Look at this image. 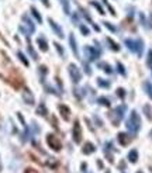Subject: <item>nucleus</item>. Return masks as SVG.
<instances>
[{
	"instance_id": "obj_1",
	"label": "nucleus",
	"mask_w": 152,
	"mask_h": 173,
	"mask_svg": "<svg viewBox=\"0 0 152 173\" xmlns=\"http://www.w3.org/2000/svg\"><path fill=\"white\" fill-rule=\"evenodd\" d=\"M47 144H48V146H49L51 149H54V151H56V152H59L61 148H62L61 141L58 139V137H55L54 134H48V135H47Z\"/></svg>"
},
{
	"instance_id": "obj_2",
	"label": "nucleus",
	"mask_w": 152,
	"mask_h": 173,
	"mask_svg": "<svg viewBox=\"0 0 152 173\" xmlns=\"http://www.w3.org/2000/svg\"><path fill=\"white\" fill-rule=\"evenodd\" d=\"M127 125H128V128H130L131 131H138V128H140V118H138V116H137V113L135 111H132L131 113V117L130 120H128V122H127Z\"/></svg>"
},
{
	"instance_id": "obj_3",
	"label": "nucleus",
	"mask_w": 152,
	"mask_h": 173,
	"mask_svg": "<svg viewBox=\"0 0 152 173\" xmlns=\"http://www.w3.org/2000/svg\"><path fill=\"white\" fill-rule=\"evenodd\" d=\"M69 75H71L72 80H73L75 83H79V82H80V77H82L80 70H79V69H77V66H75L73 64H72V65H69Z\"/></svg>"
},
{
	"instance_id": "obj_4",
	"label": "nucleus",
	"mask_w": 152,
	"mask_h": 173,
	"mask_svg": "<svg viewBox=\"0 0 152 173\" xmlns=\"http://www.w3.org/2000/svg\"><path fill=\"white\" fill-rule=\"evenodd\" d=\"M73 141L76 144H80L82 142V127L79 124V121L76 120L75 125H73Z\"/></svg>"
},
{
	"instance_id": "obj_5",
	"label": "nucleus",
	"mask_w": 152,
	"mask_h": 173,
	"mask_svg": "<svg viewBox=\"0 0 152 173\" xmlns=\"http://www.w3.org/2000/svg\"><path fill=\"white\" fill-rule=\"evenodd\" d=\"M85 52L89 54V59H90V61H94V59L99 58V52L93 46H86V48H85Z\"/></svg>"
},
{
	"instance_id": "obj_6",
	"label": "nucleus",
	"mask_w": 152,
	"mask_h": 173,
	"mask_svg": "<svg viewBox=\"0 0 152 173\" xmlns=\"http://www.w3.org/2000/svg\"><path fill=\"white\" fill-rule=\"evenodd\" d=\"M131 141V137L128 135V134H125V132H121V134H118V142L121 144V145H128Z\"/></svg>"
},
{
	"instance_id": "obj_7",
	"label": "nucleus",
	"mask_w": 152,
	"mask_h": 173,
	"mask_svg": "<svg viewBox=\"0 0 152 173\" xmlns=\"http://www.w3.org/2000/svg\"><path fill=\"white\" fill-rule=\"evenodd\" d=\"M59 111H61V114H62V118L65 120V121H69V118H71V110L66 107V106H64V104H61L59 106Z\"/></svg>"
},
{
	"instance_id": "obj_8",
	"label": "nucleus",
	"mask_w": 152,
	"mask_h": 173,
	"mask_svg": "<svg viewBox=\"0 0 152 173\" xmlns=\"http://www.w3.org/2000/svg\"><path fill=\"white\" fill-rule=\"evenodd\" d=\"M49 24H51V28H54V31L58 34V37H59V38H62V37H64V33H62L61 27H58V25H56V23L52 21L51 18H49Z\"/></svg>"
},
{
	"instance_id": "obj_9",
	"label": "nucleus",
	"mask_w": 152,
	"mask_h": 173,
	"mask_svg": "<svg viewBox=\"0 0 152 173\" xmlns=\"http://www.w3.org/2000/svg\"><path fill=\"white\" fill-rule=\"evenodd\" d=\"M37 44L40 45V49H41V51H44V52L48 51V44H47V41H45L44 37H40V38L37 40Z\"/></svg>"
},
{
	"instance_id": "obj_10",
	"label": "nucleus",
	"mask_w": 152,
	"mask_h": 173,
	"mask_svg": "<svg viewBox=\"0 0 152 173\" xmlns=\"http://www.w3.org/2000/svg\"><path fill=\"white\" fill-rule=\"evenodd\" d=\"M94 151H96L94 145H93L92 142H86V145H85V148H83V153H86V155H90V153H93Z\"/></svg>"
},
{
	"instance_id": "obj_11",
	"label": "nucleus",
	"mask_w": 152,
	"mask_h": 173,
	"mask_svg": "<svg viewBox=\"0 0 152 173\" xmlns=\"http://www.w3.org/2000/svg\"><path fill=\"white\" fill-rule=\"evenodd\" d=\"M69 42H71V45H72V51L75 52L76 56H79V54H77V46H76V41H75V38H73V35L69 37Z\"/></svg>"
},
{
	"instance_id": "obj_12",
	"label": "nucleus",
	"mask_w": 152,
	"mask_h": 173,
	"mask_svg": "<svg viewBox=\"0 0 152 173\" xmlns=\"http://www.w3.org/2000/svg\"><path fill=\"white\" fill-rule=\"evenodd\" d=\"M128 158H130V161L132 163L137 162V158H138V153H137V151H131L130 155H128Z\"/></svg>"
},
{
	"instance_id": "obj_13",
	"label": "nucleus",
	"mask_w": 152,
	"mask_h": 173,
	"mask_svg": "<svg viewBox=\"0 0 152 173\" xmlns=\"http://www.w3.org/2000/svg\"><path fill=\"white\" fill-rule=\"evenodd\" d=\"M97 85L100 87H106L107 89V87H110V82H106L104 79H97Z\"/></svg>"
},
{
	"instance_id": "obj_14",
	"label": "nucleus",
	"mask_w": 152,
	"mask_h": 173,
	"mask_svg": "<svg viewBox=\"0 0 152 173\" xmlns=\"http://www.w3.org/2000/svg\"><path fill=\"white\" fill-rule=\"evenodd\" d=\"M107 42L111 45V49H114V51H118V49H120V46H118V45H117L116 42H114L111 38H107Z\"/></svg>"
},
{
	"instance_id": "obj_15",
	"label": "nucleus",
	"mask_w": 152,
	"mask_h": 173,
	"mask_svg": "<svg viewBox=\"0 0 152 173\" xmlns=\"http://www.w3.org/2000/svg\"><path fill=\"white\" fill-rule=\"evenodd\" d=\"M31 11H33V14H34V17H35V18H37V20H38V23H41L42 21V18H41V16H40V13H38V11H37V9H31Z\"/></svg>"
},
{
	"instance_id": "obj_16",
	"label": "nucleus",
	"mask_w": 152,
	"mask_h": 173,
	"mask_svg": "<svg viewBox=\"0 0 152 173\" xmlns=\"http://www.w3.org/2000/svg\"><path fill=\"white\" fill-rule=\"evenodd\" d=\"M99 101H100L103 106H110V100H107L106 97H100L99 98Z\"/></svg>"
},
{
	"instance_id": "obj_17",
	"label": "nucleus",
	"mask_w": 152,
	"mask_h": 173,
	"mask_svg": "<svg viewBox=\"0 0 152 173\" xmlns=\"http://www.w3.org/2000/svg\"><path fill=\"white\" fill-rule=\"evenodd\" d=\"M18 58L21 59V62H23V64H24V65H25V66H28V61L25 59V56H24V55H23L21 52H18Z\"/></svg>"
},
{
	"instance_id": "obj_18",
	"label": "nucleus",
	"mask_w": 152,
	"mask_h": 173,
	"mask_svg": "<svg viewBox=\"0 0 152 173\" xmlns=\"http://www.w3.org/2000/svg\"><path fill=\"white\" fill-rule=\"evenodd\" d=\"M55 46H56V51H58V52L61 54V56H64V55H65V51L62 49V46H61L59 44H55Z\"/></svg>"
},
{
	"instance_id": "obj_19",
	"label": "nucleus",
	"mask_w": 152,
	"mask_h": 173,
	"mask_svg": "<svg viewBox=\"0 0 152 173\" xmlns=\"http://www.w3.org/2000/svg\"><path fill=\"white\" fill-rule=\"evenodd\" d=\"M80 31H82L83 35H89V33H90V31H89V28L85 27V25H80Z\"/></svg>"
},
{
	"instance_id": "obj_20",
	"label": "nucleus",
	"mask_w": 152,
	"mask_h": 173,
	"mask_svg": "<svg viewBox=\"0 0 152 173\" xmlns=\"http://www.w3.org/2000/svg\"><path fill=\"white\" fill-rule=\"evenodd\" d=\"M93 6H94V7H96V9H97L99 11H100V14H104V10L101 9V6H100L99 3H96V1H93Z\"/></svg>"
},
{
	"instance_id": "obj_21",
	"label": "nucleus",
	"mask_w": 152,
	"mask_h": 173,
	"mask_svg": "<svg viewBox=\"0 0 152 173\" xmlns=\"http://www.w3.org/2000/svg\"><path fill=\"white\" fill-rule=\"evenodd\" d=\"M101 66L104 68L103 70H104L106 73H111V68H110V65H106V64H101Z\"/></svg>"
},
{
	"instance_id": "obj_22",
	"label": "nucleus",
	"mask_w": 152,
	"mask_h": 173,
	"mask_svg": "<svg viewBox=\"0 0 152 173\" xmlns=\"http://www.w3.org/2000/svg\"><path fill=\"white\" fill-rule=\"evenodd\" d=\"M38 113H42L41 116H45V113H47V111H45V107H44V104H41V106L38 107Z\"/></svg>"
},
{
	"instance_id": "obj_23",
	"label": "nucleus",
	"mask_w": 152,
	"mask_h": 173,
	"mask_svg": "<svg viewBox=\"0 0 152 173\" xmlns=\"http://www.w3.org/2000/svg\"><path fill=\"white\" fill-rule=\"evenodd\" d=\"M24 173H40V172H38V170H35V169H33V168H27Z\"/></svg>"
},
{
	"instance_id": "obj_24",
	"label": "nucleus",
	"mask_w": 152,
	"mask_h": 173,
	"mask_svg": "<svg viewBox=\"0 0 152 173\" xmlns=\"http://www.w3.org/2000/svg\"><path fill=\"white\" fill-rule=\"evenodd\" d=\"M117 68H118V72H121V75H125V72H124V68L121 64H117Z\"/></svg>"
},
{
	"instance_id": "obj_25",
	"label": "nucleus",
	"mask_w": 152,
	"mask_h": 173,
	"mask_svg": "<svg viewBox=\"0 0 152 173\" xmlns=\"http://www.w3.org/2000/svg\"><path fill=\"white\" fill-rule=\"evenodd\" d=\"M103 24H104V25H106V27H107L109 30H111V31H116V28H114V27H113V25H111L110 23H103Z\"/></svg>"
},
{
	"instance_id": "obj_26",
	"label": "nucleus",
	"mask_w": 152,
	"mask_h": 173,
	"mask_svg": "<svg viewBox=\"0 0 152 173\" xmlns=\"http://www.w3.org/2000/svg\"><path fill=\"white\" fill-rule=\"evenodd\" d=\"M123 92H124V90H123V89H118V90H117V94H118V96H121V97H123V96H124V93H123Z\"/></svg>"
},
{
	"instance_id": "obj_27",
	"label": "nucleus",
	"mask_w": 152,
	"mask_h": 173,
	"mask_svg": "<svg viewBox=\"0 0 152 173\" xmlns=\"http://www.w3.org/2000/svg\"><path fill=\"white\" fill-rule=\"evenodd\" d=\"M44 1V4H45V6H49V3H48V0H42Z\"/></svg>"
},
{
	"instance_id": "obj_28",
	"label": "nucleus",
	"mask_w": 152,
	"mask_h": 173,
	"mask_svg": "<svg viewBox=\"0 0 152 173\" xmlns=\"http://www.w3.org/2000/svg\"><path fill=\"white\" fill-rule=\"evenodd\" d=\"M138 173H141V172H138Z\"/></svg>"
}]
</instances>
